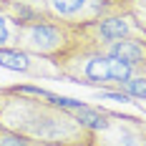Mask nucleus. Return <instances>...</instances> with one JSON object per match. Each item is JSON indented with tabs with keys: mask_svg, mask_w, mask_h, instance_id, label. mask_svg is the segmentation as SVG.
Instances as JSON below:
<instances>
[{
	"mask_svg": "<svg viewBox=\"0 0 146 146\" xmlns=\"http://www.w3.org/2000/svg\"><path fill=\"white\" fill-rule=\"evenodd\" d=\"M5 103L0 111V126L18 131L38 144H93L96 133L86 129L68 108L43 98L20 96L0 88Z\"/></svg>",
	"mask_w": 146,
	"mask_h": 146,
	"instance_id": "1",
	"label": "nucleus"
},
{
	"mask_svg": "<svg viewBox=\"0 0 146 146\" xmlns=\"http://www.w3.org/2000/svg\"><path fill=\"white\" fill-rule=\"evenodd\" d=\"M93 38L88 35L86 25L60 20L56 15L38 13L33 18H25L20 23H15V48L25 50L35 58L45 63H58L66 56H71L73 50L83 48Z\"/></svg>",
	"mask_w": 146,
	"mask_h": 146,
	"instance_id": "2",
	"label": "nucleus"
},
{
	"mask_svg": "<svg viewBox=\"0 0 146 146\" xmlns=\"http://www.w3.org/2000/svg\"><path fill=\"white\" fill-rule=\"evenodd\" d=\"M53 68H56L58 76L68 78L73 83L96 86V88H103V91H116L123 81L139 76L123 60L108 56L96 40H91L83 48L73 50L71 56H66L58 63H53Z\"/></svg>",
	"mask_w": 146,
	"mask_h": 146,
	"instance_id": "3",
	"label": "nucleus"
},
{
	"mask_svg": "<svg viewBox=\"0 0 146 146\" xmlns=\"http://www.w3.org/2000/svg\"><path fill=\"white\" fill-rule=\"evenodd\" d=\"M86 30L98 45L123 40V38L146 40V23L136 15V8H126V10H118V13L103 15L93 23H86Z\"/></svg>",
	"mask_w": 146,
	"mask_h": 146,
	"instance_id": "4",
	"label": "nucleus"
},
{
	"mask_svg": "<svg viewBox=\"0 0 146 146\" xmlns=\"http://www.w3.org/2000/svg\"><path fill=\"white\" fill-rule=\"evenodd\" d=\"M96 146H146V121L113 113L111 123L96 133Z\"/></svg>",
	"mask_w": 146,
	"mask_h": 146,
	"instance_id": "5",
	"label": "nucleus"
},
{
	"mask_svg": "<svg viewBox=\"0 0 146 146\" xmlns=\"http://www.w3.org/2000/svg\"><path fill=\"white\" fill-rule=\"evenodd\" d=\"M101 48L108 56H113V58L123 60L126 66H131L139 76H146V40H141V38H123V40L106 43Z\"/></svg>",
	"mask_w": 146,
	"mask_h": 146,
	"instance_id": "6",
	"label": "nucleus"
},
{
	"mask_svg": "<svg viewBox=\"0 0 146 146\" xmlns=\"http://www.w3.org/2000/svg\"><path fill=\"white\" fill-rule=\"evenodd\" d=\"M0 66L10 68V71H20V73H40V58L30 56L15 45L0 48Z\"/></svg>",
	"mask_w": 146,
	"mask_h": 146,
	"instance_id": "7",
	"label": "nucleus"
},
{
	"mask_svg": "<svg viewBox=\"0 0 146 146\" xmlns=\"http://www.w3.org/2000/svg\"><path fill=\"white\" fill-rule=\"evenodd\" d=\"M71 113L78 118L86 129H91L93 133L103 131V129L111 123V118H113V111H106L101 106H91V103H78Z\"/></svg>",
	"mask_w": 146,
	"mask_h": 146,
	"instance_id": "8",
	"label": "nucleus"
},
{
	"mask_svg": "<svg viewBox=\"0 0 146 146\" xmlns=\"http://www.w3.org/2000/svg\"><path fill=\"white\" fill-rule=\"evenodd\" d=\"M116 91L118 93H126L129 98H141V101H146V76H133L129 81H123Z\"/></svg>",
	"mask_w": 146,
	"mask_h": 146,
	"instance_id": "9",
	"label": "nucleus"
},
{
	"mask_svg": "<svg viewBox=\"0 0 146 146\" xmlns=\"http://www.w3.org/2000/svg\"><path fill=\"white\" fill-rule=\"evenodd\" d=\"M0 146H43V144H38V141H33V139H28V136H23L18 131H10V129L0 126Z\"/></svg>",
	"mask_w": 146,
	"mask_h": 146,
	"instance_id": "10",
	"label": "nucleus"
},
{
	"mask_svg": "<svg viewBox=\"0 0 146 146\" xmlns=\"http://www.w3.org/2000/svg\"><path fill=\"white\" fill-rule=\"evenodd\" d=\"M15 43V23L0 10V48H8Z\"/></svg>",
	"mask_w": 146,
	"mask_h": 146,
	"instance_id": "11",
	"label": "nucleus"
},
{
	"mask_svg": "<svg viewBox=\"0 0 146 146\" xmlns=\"http://www.w3.org/2000/svg\"><path fill=\"white\" fill-rule=\"evenodd\" d=\"M43 146H96V141L93 144H43Z\"/></svg>",
	"mask_w": 146,
	"mask_h": 146,
	"instance_id": "12",
	"label": "nucleus"
},
{
	"mask_svg": "<svg viewBox=\"0 0 146 146\" xmlns=\"http://www.w3.org/2000/svg\"><path fill=\"white\" fill-rule=\"evenodd\" d=\"M3 103H5V96H3V91H0V111H3Z\"/></svg>",
	"mask_w": 146,
	"mask_h": 146,
	"instance_id": "13",
	"label": "nucleus"
}]
</instances>
